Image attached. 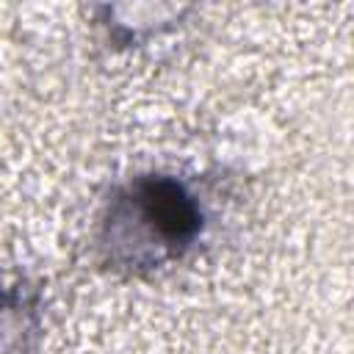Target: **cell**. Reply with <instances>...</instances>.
<instances>
[{
    "label": "cell",
    "mask_w": 354,
    "mask_h": 354,
    "mask_svg": "<svg viewBox=\"0 0 354 354\" xmlns=\"http://www.w3.org/2000/svg\"><path fill=\"white\" fill-rule=\"evenodd\" d=\"M199 194L174 174H136L119 183L102 205L94 252L113 274L149 277L180 263L205 232Z\"/></svg>",
    "instance_id": "cell-1"
},
{
    "label": "cell",
    "mask_w": 354,
    "mask_h": 354,
    "mask_svg": "<svg viewBox=\"0 0 354 354\" xmlns=\"http://www.w3.org/2000/svg\"><path fill=\"white\" fill-rule=\"evenodd\" d=\"M39 329V288L28 282H0V354H33Z\"/></svg>",
    "instance_id": "cell-2"
}]
</instances>
